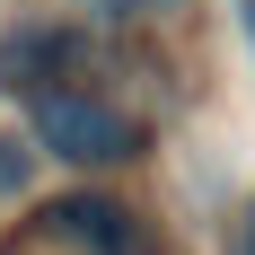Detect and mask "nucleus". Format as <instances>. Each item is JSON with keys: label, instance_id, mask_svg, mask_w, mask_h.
Wrapping results in <instances>:
<instances>
[{"label": "nucleus", "instance_id": "f03ea898", "mask_svg": "<svg viewBox=\"0 0 255 255\" xmlns=\"http://www.w3.org/2000/svg\"><path fill=\"white\" fill-rule=\"evenodd\" d=\"M44 229L79 255H158V229L150 211H132L124 194H97V185H79V194H53Z\"/></svg>", "mask_w": 255, "mask_h": 255}, {"label": "nucleus", "instance_id": "423d86ee", "mask_svg": "<svg viewBox=\"0 0 255 255\" xmlns=\"http://www.w3.org/2000/svg\"><path fill=\"white\" fill-rule=\"evenodd\" d=\"M247 255H255V211H247Z\"/></svg>", "mask_w": 255, "mask_h": 255}, {"label": "nucleus", "instance_id": "0eeeda50", "mask_svg": "<svg viewBox=\"0 0 255 255\" xmlns=\"http://www.w3.org/2000/svg\"><path fill=\"white\" fill-rule=\"evenodd\" d=\"M0 255H18V247H0Z\"/></svg>", "mask_w": 255, "mask_h": 255}, {"label": "nucleus", "instance_id": "7ed1b4c3", "mask_svg": "<svg viewBox=\"0 0 255 255\" xmlns=\"http://www.w3.org/2000/svg\"><path fill=\"white\" fill-rule=\"evenodd\" d=\"M71 62H79V35H71V26H53V18L0 35V88H9V97H44V88H62Z\"/></svg>", "mask_w": 255, "mask_h": 255}, {"label": "nucleus", "instance_id": "f257e3e1", "mask_svg": "<svg viewBox=\"0 0 255 255\" xmlns=\"http://www.w3.org/2000/svg\"><path fill=\"white\" fill-rule=\"evenodd\" d=\"M26 141H35V158H62V167H132L141 158V124L124 106H106L97 88L26 97Z\"/></svg>", "mask_w": 255, "mask_h": 255}, {"label": "nucleus", "instance_id": "20e7f679", "mask_svg": "<svg viewBox=\"0 0 255 255\" xmlns=\"http://www.w3.org/2000/svg\"><path fill=\"white\" fill-rule=\"evenodd\" d=\"M26 185H35V141L26 132H0V203L26 194Z\"/></svg>", "mask_w": 255, "mask_h": 255}, {"label": "nucleus", "instance_id": "39448f33", "mask_svg": "<svg viewBox=\"0 0 255 255\" xmlns=\"http://www.w3.org/2000/svg\"><path fill=\"white\" fill-rule=\"evenodd\" d=\"M238 18H247V44H255V0H238Z\"/></svg>", "mask_w": 255, "mask_h": 255}]
</instances>
